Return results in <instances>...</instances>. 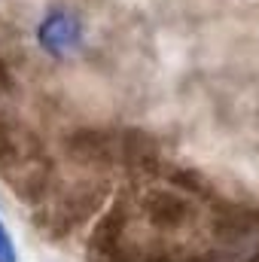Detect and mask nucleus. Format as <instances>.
I'll use <instances>...</instances> for the list:
<instances>
[{
  "instance_id": "nucleus-6",
  "label": "nucleus",
  "mask_w": 259,
  "mask_h": 262,
  "mask_svg": "<svg viewBox=\"0 0 259 262\" xmlns=\"http://www.w3.org/2000/svg\"><path fill=\"white\" fill-rule=\"evenodd\" d=\"M0 262H15V250H12V241L3 229V220H0Z\"/></svg>"
},
{
  "instance_id": "nucleus-1",
  "label": "nucleus",
  "mask_w": 259,
  "mask_h": 262,
  "mask_svg": "<svg viewBox=\"0 0 259 262\" xmlns=\"http://www.w3.org/2000/svg\"><path fill=\"white\" fill-rule=\"evenodd\" d=\"M189 192L183 189H149L146 195L140 198V210L143 216L149 220V226L162 229V232H177V229H186L189 223L195 220V204Z\"/></svg>"
},
{
  "instance_id": "nucleus-4",
  "label": "nucleus",
  "mask_w": 259,
  "mask_h": 262,
  "mask_svg": "<svg viewBox=\"0 0 259 262\" xmlns=\"http://www.w3.org/2000/svg\"><path fill=\"white\" fill-rule=\"evenodd\" d=\"M79 40H82V21L70 9H52L37 25V43L55 58L70 55L79 46Z\"/></svg>"
},
{
  "instance_id": "nucleus-2",
  "label": "nucleus",
  "mask_w": 259,
  "mask_h": 262,
  "mask_svg": "<svg viewBox=\"0 0 259 262\" xmlns=\"http://www.w3.org/2000/svg\"><path fill=\"white\" fill-rule=\"evenodd\" d=\"M104 198H107V189L98 186V183H82V186H73L70 192H64L58 198V204L52 207V213H49L52 238L70 235L73 229L85 226L89 216L104 204Z\"/></svg>"
},
{
  "instance_id": "nucleus-3",
  "label": "nucleus",
  "mask_w": 259,
  "mask_h": 262,
  "mask_svg": "<svg viewBox=\"0 0 259 262\" xmlns=\"http://www.w3.org/2000/svg\"><path fill=\"white\" fill-rule=\"evenodd\" d=\"M125 226H128V210L122 201H116L92 229L89 238V259L92 262H125Z\"/></svg>"
},
{
  "instance_id": "nucleus-5",
  "label": "nucleus",
  "mask_w": 259,
  "mask_h": 262,
  "mask_svg": "<svg viewBox=\"0 0 259 262\" xmlns=\"http://www.w3.org/2000/svg\"><path fill=\"white\" fill-rule=\"evenodd\" d=\"M125 262H213L207 253H189V250H149V253H128Z\"/></svg>"
}]
</instances>
